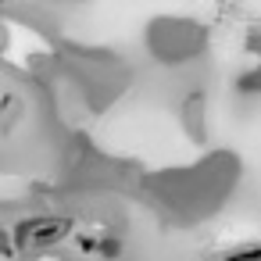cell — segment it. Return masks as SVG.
Here are the masks:
<instances>
[{"mask_svg":"<svg viewBox=\"0 0 261 261\" xmlns=\"http://www.w3.org/2000/svg\"><path fill=\"white\" fill-rule=\"evenodd\" d=\"M68 236V222L65 218H29L18 225V247L22 250H47L54 247L58 240Z\"/></svg>","mask_w":261,"mask_h":261,"instance_id":"cell-1","label":"cell"},{"mask_svg":"<svg viewBox=\"0 0 261 261\" xmlns=\"http://www.w3.org/2000/svg\"><path fill=\"white\" fill-rule=\"evenodd\" d=\"M225 261H261V247H250V250H240V254H229Z\"/></svg>","mask_w":261,"mask_h":261,"instance_id":"cell-2","label":"cell"}]
</instances>
